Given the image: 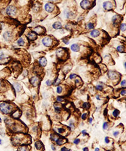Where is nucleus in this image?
I'll use <instances>...</instances> for the list:
<instances>
[{"mask_svg":"<svg viewBox=\"0 0 126 151\" xmlns=\"http://www.w3.org/2000/svg\"><path fill=\"white\" fill-rule=\"evenodd\" d=\"M13 110V105H11L9 103L3 102L0 104V112L3 114H9L12 113Z\"/></svg>","mask_w":126,"mask_h":151,"instance_id":"f257e3e1","label":"nucleus"},{"mask_svg":"<svg viewBox=\"0 0 126 151\" xmlns=\"http://www.w3.org/2000/svg\"><path fill=\"white\" fill-rule=\"evenodd\" d=\"M6 13L8 16H15L17 13V9L16 8L15 6H13V5H10L6 8Z\"/></svg>","mask_w":126,"mask_h":151,"instance_id":"f03ea898","label":"nucleus"},{"mask_svg":"<svg viewBox=\"0 0 126 151\" xmlns=\"http://www.w3.org/2000/svg\"><path fill=\"white\" fill-rule=\"evenodd\" d=\"M52 42L53 40L49 37H44L43 39L42 40V42L43 43V45H45L46 47H49L52 44Z\"/></svg>","mask_w":126,"mask_h":151,"instance_id":"7ed1b4c3","label":"nucleus"},{"mask_svg":"<svg viewBox=\"0 0 126 151\" xmlns=\"http://www.w3.org/2000/svg\"><path fill=\"white\" fill-rule=\"evenodd\" d=\"M80 6L84 10H87V9H88L90 7V2L88 0H83L80 3Z\"/></svg>","mask_w":126,"mask_h":151,"instance_id":"20e7f679","label":"nucleus"},{"mask_svg":"<svg viewBox=\"0 0 126 151\" xmlns=\"http://www.w3.org/2000/svg\"><path fill=\"white\" fill-rule=\"evenodd\" d=\"M108 76L110 79L115 80V79H117L118 77V74H117V73L115 72V71H110L108 73Z\"/></svg>","mask_w":126,"mask_h":151,"instance_id":"39448f33","label":"nucleus"},{"mask_svg":"<svg viewBox=\"0 0 126 151\" xmlns=\"http://www.w3.org/2000/svg\"><path fill=\"white\" fill-rule=\"evenodd\" d=\"M3 38L6 41H10L13 38V33L10 31H7L3 34Z\"/></svg>","mask_w":126,"mask_h":151,"instance_id":"423d86ee","label":"nucleus"},{"mask_svg":"<svg viewBox=\"0 0 126 151\" xmlns=\"http://www.w3.org/2000/svg\"><path fill=\"white\" fill-rule=\"evenodd\" d=\"M113 4L110 1H105L103 3V8L105 10H110L113 8Z\"/></svg>","mask_w":126,"mask_h":151,"instance_id":"0eeeda50","label":"nucleus"},{"mask_svg":"<svg viewBox=\"0 0 126 151\" xmlns=\"http://www.w3.org/2000/svg\"><path fill=\"white\" fill-rule=\"evenodd\" d=\"M30 81L32 85H33L34 86H37L39 83V79L37 76H34L30 79Z\"/></svg>","mask_w":126,"mask_h":151,"instance_id":"6e6552de","label":"nucleus"},{"mask_svg":"<svg viewBox=\"0 0 126 151\" xmlns=\"http://www.w3.org/2000/svg\"><path fill=\"white\" fill-rule=\"evenodd\" d=\"M54 6L53 4H52V3H48L47 4H45V10L47 11V12H49V13H51L54 10Z\"/></svg>","mask_w":126,"mask_h":151,"instance_id":"1a4fd4ad","label":"nucleus"},{"mask_svg":"<svg viewBox=\"0 0 126 151\" xmlns=\"http://www.w3.org/2000/svg\"><path fill=\"white\" fill-rule=\"evenodd\" d=\"M27 38L30 40H35L37 39V35L34 32H30L27 34Z\"/></svg>","mask_w":126,"mask_h":151,"instance_id":"9d476101","label":"nucleus"},{"mask_svg":"<svg viewBox=\"0 0 126 151\" xmlns=\"http://www.w3.org/2000/svg\"><path fill=\"white\" fill-rule=\"evenodd\" d=\"M55 143H57V145H63V143H64L66 142V140L63 137H59L57 138V139L55 140Z\"/></svg>","mask_w":126,"mask_h":151,"instance_id":"9b49d317","label":"nucleus"},{"mask_svg":"<svg viewBox=\"0 0 126 151\" xmlns=\"http://www.w3.org/2000/svg\"><path fill=\"white\" fill-rule=\"evenodd\" d=\"M39 64L42 67H45L47 64V59H46V58H45V57H42L39 59Z\"/></svg>","mask_w":126,"mask_h":151,"instance_id":"f8f14e48","label":"nucleus"},{"mask_svg":"<svg viewBox=\"0 0 126 151\" xmlns=\"http://www.w3.org/2000/svg\"><path fill=\"white\" fill-rule=\"evenodd\" d=\"M100 35V31L98 30H93L90 32V35L93 37H97Z\"/></svg>","mask_w":126,"mask_h":151,"instance_id":"ddd939ff","label":"nucleus"},{"mask_svg":"<svg viewBox=\"0 0 126 151\" xmlns=\"http://www.w3.org/2000/svg\"><path fill=\"white\" fill-rule=\"evenodd\" d=\"M71 50H73V52H78L79 50V46L76 43H74L71 46Z\"/></svg>","mask_w":126,"mask_h":151,"instance_id":"4468645a","label":"nucleus"},{"mask_svg":"<svg viewBox=\"0 0 126 151\" xmlns=\"http://www.w3.org/2000/svg\"><path fill=\"white\" fill-rule=\"evenodd\" d=\"M35 147L37 150H40L43 147V143L40 141H37L35 143Z\"/></svg>","mask_w":126,"mask_h":151,"instance_id":"2eb2a0df","label":"nucleus"},{"mask_svg":"<svg viewBox=\"0 0 126 151\" xmlns=\"http://www.w3.org/2000/svg\"><path fill=\"white\" fill-rule=\"evenodd\" d=\"M30 149L27 145H22L18 148V151H29Z\"/></svg>","mask_w":126,"mask_h":151,"instance_id":"dca6fc26","label":"nucleus"},{"mask_svg":"<svg viewBox=\"0 0 126 151\" xmlns=\"http://www.w3.org/2000/svg\"><path fill=\"white\" fill-rule=\"evenodd\" d=\"M52 27H53L54 29H56V30L60 29V28H62V24H61V23L59 22H55V23L53 24Z\"/></svg>","mask_w":126,"mask_h":151,"instance_id":"f3484780","label":"nucleus"},{"mask_svg":"<svg viewBox=\"0 0 126 151\" xmlns=\"http://www.w3.org/2000/svg\"><path fill=\"white\" fill-rule=\"evenodd\" d=\"M43 28L40 27H36L35 29H34V31L36 32L37 33L38 35H41L43 33Z\"/></svg>","mask_w":126,"mask_h":151,"instance_id":"a211bd4d","label":"nucleus"},{"mask_svg":"<svg viewBox=\"0 0 126 151\" xmlns=\"http://www.w3.org/2000/svg\"><path fill=\"white\" fill-rule=\"evenodd\" d=\"M118 16L117 15H114L112 17V23H114V25H116L117 23H118Z\"/></svg>","mask_w":126,"mask_h":151,"instance_id":"6ab92c4d","label":"nucleus"},{"mask_svg":"<svg viewBox=\"0 0 126 151\" xmlns=\"http://www.w3.org/2000/svg\"><path fill=\"white\" fill-rule=\"evenodd\" d=\"M21 115V112H20V110H16L15 112H14L12 116H13L14 117H15V118H18L20 116V115Z\"/></svg>","mask_w":126,"mask_h":151,"instance_id":"aec40b11","label":"nucleus"},{"mask_svg":"<svg viewBox=\"0 0 126 151\" xmlns=\"http://www.w3.org/2000/svg\"><path fill=\"white\" fill-rule=\"evenodd\" d=\"M17 44L20 45V46H23V45H24V44H25V42H24L23 38L22 37L20 38V39L17 40Z\"/></svg>","mask_w":126,"mask_h":151,"instance_id":"412c9836","label":"nucleus"},{"mask_svg":"<svg viewBox=\"0 0 126 151\" xmlns=\"http://www.w3.org/2000/svg\"><path fill=\"white\" fill-rule=\"evenodd\" d=\"M117 51L120 52H124L125 49L122 45H118V47H117Z\"/></svg>","mask_w":126,"mask_h":151,"instance_id":"4be33fe9","label":"nucleus"},{"mask_svg":"<svg viewBox=\"0 0 126 151\" xmlns=\"http://www.w3.org/2000/svg\"><path fill=\"white\" fill-rule=\"evenodd\" d=\"M60 82H61V80L57 77V79H55V80L54 81V82H52V84H53L54 85H55V86H58V85L60 84Z\"/></svg>","mask_w":126,"mask_h":151,"instance_id":"5701e85b","label":"nucleus"},{"mask_svg":"<svg viewBox=\"0 0 126 151\" xmlns=\"http://www.w3.org/2000/svg\"><path fill=\"white\" fill-rule=\"evenodd\" d=\"M93 28H94V25H93L92 23H89L87 24V29H88V30L93 29Z\"/></svg>","mask_w":126,"mask_h":151,"instance_id":"b1692460","label":"nucleus"},{"mask_svg":"<svg viewBox=\"0 0 126 151\" xmlns=\"http://www.w3.org/2000/svg\"><path fill=\"white\" fill-rule=\"evenodd\" d=\"M119 113H120V112H119V111H118V110H114L112 113V115L114 117H117L118 116V115H119Z\"/></svg>","mask_w":126,"mask_h":151,"instance_id":"393cba45","label":"nucleus"},{"mask_svg":"<svg viewBox=\"0 0 126 151\" xmlns=\"http://www.w3.org/2000/svg\"><path fill=\"white\" fill-rule=\"evenodd\" d=\"M83 107L85 109H88L90 108V104L89 103H84L83 105Z\"/></svg>","mask_w":126,"mask_h":151,"instance_id":"a878e982","label":"nucleus"},{"mask_svg":"<svg viewBox=\"0 0 126 151\" xmlns=\"http://www.w3.org/2000/svg\"><path fill=\"white\" fill-rule=\"evenodd\" d=\"M15 88L16 90L17 91H20L21 90V86H20V85H18V84H15Z\"/></svg>","mask_w":126,"mask_h":151,"instance_id":"bb28decb","label":"nucleus"},{"mask_svg":"<svg viewBox=\"0 0 126 151\" xmlns=\"http://www.w3.org/2000/svg\"><path fill=\"white\" fill-rule=\"evenodd\" d=\"M62 91H63V88L60 86H58L57 87V93L58 94H61L62 93Z\"/></svg>","mask_w":126,"mask_h":151,"instance_id":"cd10ccee","label":"nucleus"},{"mask_svg":"<svg viewBox=\"0 0 126 151\" xmlns=\"http://www.w3.org/2000/svg\"><path fill=\"white\" fill-rule=\"evenodd\" d=\"M126 23H122L121 25H120V30H122V31H126Z\"/></svg>","mask_w":126,"mask_h":151,"instance_id":"c85d7f7f","label":"nucleus"},{"mask_svg":"<svg viewBox=\"0 0 126 151\" xmlns=\"http://www.w3.org/2000/svg\"><path fill=\"white\" fill-rule=\"evenodd\" d=\"M108 127V123H107V122H104L103 124V130L107 129Z\"/></svg>","mask_w":126,"mask_h":151,"instance_id":"c756f323","label":"nucleus"},{"mask_svg":"<svg viewBox=\"0 0 126 151\" xmlns=\"http://www.w3.org/2000/svg\"><path fill=\"white\" fill-rule=\"evenodd\" d=\"M96 89L98 91H102L103 88L102 85H97V86H96Z\"/></svg>","mask_w":126,"mask_h":151,"instance_id":"7c9ffc66","label":"nucleus"},{"mask_svg":"<svg viewBox=\"0 0 126 151\" xmlns=\"http://www.w3.org/2000/svg\"><path fill=\"white\" fill-rule=\"evenodd\" d=\"M57 102H63L64 101V100L61 96H58V97H57Z\"/></svg>","mask_w":126,"mask_h":151,"instance_id":"2f4dec72","label":"nucleus"},{"mask_svg":"<svg viewBox=\"0 0 126 151\" xmlns=\"http://www.w3.org/2000/svg\"><path fill=\"white\" fill-rule=\"evenodd\" d=\"M79 142H80V139H76L73 141V143H75V144H76V145H78V143H79Z\"/></svg>","mask_w":126,"mask_h":151,"instance_id":"473e14b6","label":"nucleus"},{"mask_svg":"<svg viewBox=\"0 0 126 151\" xmlns=\"http://www.w3.org/2000/svg\"><path fill=\"white\" fill-rule=\"evenodd\" d=\"M120 85H121V86L122 87H126V80L124 79V80H122V82H121V83H120Z\"/></svg>","mask_w":126,"mask_h":151,"instance_id":"72a5a7b5","label":"nucleus"},{"mask_svg":"<svg viewBox=\"0 0 126 151\" xmlns=\"http://www.w3.org/2000/svg\"><path fill=\"white\" fill-rule=\"evenodd\" d=\"M64 132V129L63 128H59L57 129V132L59 133H62Z\"/></svg>","mask_w":126,"mask_h":151,"instance_id":"f704fd0d","label":"nucleus"},{"mask_svg":"<svg viewBox=\"0 0 126 151\" xmlns=\"http://www.w3.org/2000/svg\"><path fill=\"white\" fill-rule=\"evenodd\" d=\"M77 75L75 74H72L69 76V79H75V77H76Z\"/></svg>","mask_w":126,"mask_h":151,"instance_id":"c9c22d12","label":"nucleus"},{"mask_svg":"<svg viewBox=\"0 0 126 151\" xmlns=\"http://www.w3.org/2000/svg\"><path fill=\"white\" fill-rule=\"evenodd\" d=\"M87 113H83V115H82V116H81V118H82V120H86V119H87Z\"/></svg>","mask_w":126,"mask_h":151,"instance_id":"e433bc0d","label":"nucleus"},{"mask_svg":"<svg viewBox=\"0 0 126 151\" xmlns=\"http://www.w3.org/2000/svg\"><path fill=\"white\" fill-rule=\"evenodd\" d=\"M45 83H46V85H47V86H51V85H52L51 81L50 80H47V81H46V82H45Z\"/></svg>","mask_w":126,"mask_h":151,"instance_id":"4c0bfd02","label":"nucleus"},{"mask_svg":"<svg viewBox=\"0 0 126 151\" xmlns=\"http://www.w3.org/2000/svg\"><path fill=\"white\" fill-rule=\"evenodd\" d=\"M63 42H64L66 44H68V43H69V40H68L66 38H65V39H63Z\"/></svg>","mask_w":126,"mask_h":151,"instance_id":"58836bf2","label":"nucleus"},{"mask_svg":"<svg viewBox=\"0 0 126 151\" xmlns=\"http://www.w3.org/2000/svg\"><path fill=\"white\" fill-rule=\"evenodd\" d=\"M105 143H108L110 142V140H109V138L108 137H106L105 138Z\"/></svg>","mask_w":126,"mask_h":151,"instance_id":"ea45409f","label":"nucleus"},{"mask_svg":"<svg viewBox=\"0 0 126 151\" xmlns=\"http://www.w3.org/2000/svg\"><path fill=\"white\" fill-rule=\"evenodd\" d=\"M114 136H115V137H117V136H118V134H119V132L118 131H115L114 132Z\"/></svg>","mask_w":126,"mask_h":151,"instance_id":"a19ab883","label":"nucleus"},{"mask_svg":"<svg viewBox=\"0 0 126 151\" xmlns=\"http://www.w3.org/2000/svg\"><path fill=\"white\" fill-rule=\"evenodd\" d=\"M126 89H123V90H122V91H121V95H122V96H126Z\"/></svg>","mask_w":126,"mask_h":151,"instance_id":"79ce46f5","label":"nucleus"},{"mask_svg":"<svg viewBox=\"0 0 126 151\" xmlns=\"http://www.w3.org/2000/svg\"><path fill=\"white\" fill-rule=\"evenodd\" d=\"M61 151H68V149H67L66 147H63L61 148Z\"/></svg>","mask_w":126,"mask_h":151,"instance_id":"37998d69","label":"nucleus"},{"mask_svg":"<svg viewBox=\"0 0 126 151\" xmlns=\"http://www.w3.org/2000/svg\"><path fill=\"white\" fill-rule=\"evenodd\" d=\"M82 133H83V136H86V135L88 134V133H87V130H82Z\"/></svg>","mask_w":126,"mask_h":151,"instance_id":"c03bdc74","label":"nucleus"},{"mask_svg":"<svg viewBox=\"0 0 126 151\" xmlns=\"http://www.w3.org/2000/svg\"><path fill=\"white\" fill-rule=\"evenodd\" d=\"M51 149H52V150H53L54 151H55V146H54V145H51Z\"/></svg>","mask_w":126,"mask_h":151,"instance_id":"a18cd8bd","label":"nucleus"},{"mask_svg":"<svg viewBox=\"0 0 126 151\" xmlns=\"http://www.w3.org/2000/svg\"><path fill=\"white\" fill-rule=\"evenodd\" d=\"M83 151H89L88 148V147H85V148H83Z\"/></svg>","mask_w":126,"mask_h":151,"instance_id":"49530a36","label":"nucleus"},{"mask_svg":"<svg viewBox=\"0 0 126 151\" xmlns=\"http://www.w3.org/2000/svg\"><path fill=\"white\" fill-rule=\"evenodd\" d=\"M49 1H51V2H56V1H57L58 0H49Z\"/></svg>","mask_w":126,"mask_h":151,"instance_id":"de8ad7c7","label":"nucleus"},{"mask_svg":"<svg viewBox=\"0 0 126 151\" xmlns=\"http://www.w3.org/2000/svg\"><path fill=\"white\" fill-rule=\"evenodd\" d=\"M69 126H70V127L72 128H74V127H74V125H73V124H70V125H69Z\"/></svg>","mask_w":126,"mask_h":151,"instance_id":"09e8293b","label":"nucleus"},{"mask_svg":"<svg viewBox=\"0 0 126 151\" xmlns=\"http://www.w3.org/2000/svg\"><path fill=\"white\" fill-rule=\"evenodd\" d=\"M96 98H97V100H100V96H99V95H97V96H96Z\"/></svg>","mask_w":126,"mask_h":151,"instance_id":"8fccbe9b","label":"nucleus"},{"mask_svg":"<svg viewBox=\"0 0 126 151\" xmlns=\"http://www.w3.org/2000/svg\"><path fill=\"white\" fill-rule=\"evenodd\" d=\"M92 121H93L92 118H90V121H89V122H90V124H91V123H92Z\"/></svg>","mask_w":126,"mask_h":151,"instance_id":"3c124183","label":"nucleus"},{"mask_svg":"<svg viewBox=\"0 0 126 151\" xmlns=\"http://www.w3.org/2000/svg\"><path fill=\"white\" fill-rule=\"evenodd\" d=\"M100 151V149H98V148H96V149H95V151Z\"/></svg>","mask_w":126,"mask_h":151,"instance_id":"603ef678","label":"nucleus"},{"mask_svg":"<svg viewBox=\"0 0 126 151\" xmlns=\"http://www.w3.org/2000/svg\"><path fill=\"white\" fill-rule=\"evenodd\" d=\"M106 112H107V111H106V109L105 110V115H106Z\"/></svg>","mask_w":126,"mask_h":151,"instance_id":"864d4df0","label":"nucleus"},{"mask_svg":"<svg viewBox=\"0 0 126 151\" xmlns=\"http://www.w3.org/2000/svg\"><path fill=\"white\" fill-rule=\"evenodd\" d=\"M124 68H125V69H126V62H124Z\"/></svg>","mask_w":126,"mask_h":151,"instance_id":"5fc2aeb1","label":"nucleus"},{"mask_svg":"<svg viewBox=\"0 0 126 151\" xmlns=\"http://www.w3.org/2000/svg\"><path fill=\"white\" fill-rule=\"evenodd\" d=\"M1 143H2V140H1V139H0V145L1 144Z\"/></svg>","mask_w":126,"mask_h":151,"instance_id":"6e6d98bb","label":"nucleus"},{"mask_svg":"<svg viewBox=\"0 0 126 151\" xmlns=\"http://www.w3.org/2000/svg\"><path fill=\"white\" fill-rule=\"evenodd\" d=\"M1 122H2V120H1V118H0V123H1Z\"/></svg>","mask_w":126,"mask_h":151,"instance_id":"4d7b16f0","label":"nucleus"}]
</instances>
